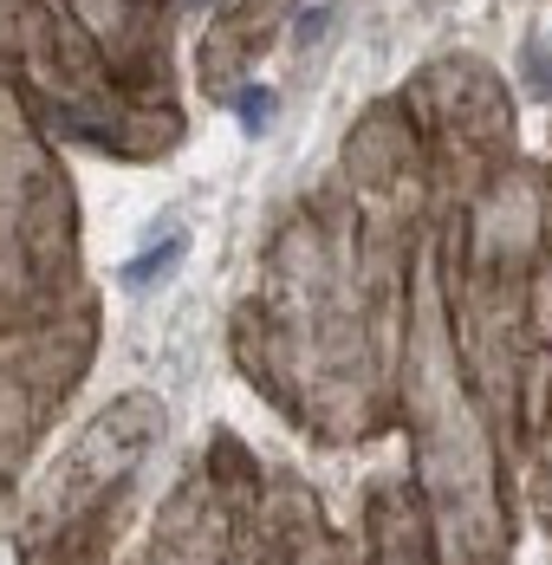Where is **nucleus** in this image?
Returning <instances> with one entry per match:
<instances>
[{
  "label": "nucleus",
  "mask_w": 552,
  "mask_h": 565,
  "mask_svg": "<svg viewBox=\"0 0 552 565\" xmlns=\"http://www.w3.org/2000/svg\"><path fill=\"white\" fill-rule=\"evenodd\" d=\"M169 260H176V241H163V247H157V254H150V260H137V267H130V286L157 280V274H163Z\"/></svg>",
  "instance_id": "f257e3e1"
}]
</instances>
